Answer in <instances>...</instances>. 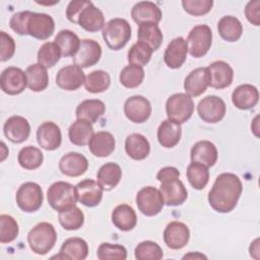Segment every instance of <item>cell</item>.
<instances>
[{"mask_svg":"<svg viewBox=\"0 0 260 260\" xmlns=\"http://www.w3.org/2000/svg\"><path fill=\"white\" fill-rule=\"evenodd\" d=\"M243 191L240 178L233 173H222L216 177L208 193V202L217 212H231L237 205Z\"/></svg>","mask_w":260,"mask_h":260,"instance_id":"cell-1","label":"cell"},{"mask_svg":"<svg viewBox=\"0 0 260 260\" xmlns=\"http://www.w3.org/2000/svg\"><path fill=\"white\" fill-rule=\"evenodd\" d=\"M57 233L53 224L40 222L27 234V243L30 250L38 255H46L55 246Z\"/></svg>","mask_w":260,"mask_h":260,"instance_id":"cell-2","label":"cell"},{"mask_svg":"<svg viewBox=\"0 0 260 260\" xmlns=\"http://www.w3.org/2000/svg\"><path fill=\"white\" fill-rule=\"evenodd\" d=\"M103 38L111 50L118 51L126 46L131 38V26L124 18H113L103 28Z\"/></svg>","mask_w":260,"mask_h":260,"instance_id":"cell-3","label":"cell"},{"mask_svg":"<svg viewBox=\"0 0 260 260\" xmlns=\"http://www.w3.org/2000/svg\"><path fill=\"white\" fill-rule=\"evenodd\" d=\"M47 199L51 207L58 212L74 206L77 201L75 186L63 181L55 182L48 189Z\"/></svg>","mask_w":260,"mask_h":260,"instance_id":"cell-4","label":"cell"},{"mask_svg":"<svg viewBox=\"0 0 260 260\" xmlns=\"http://www.w3.org/2000/svg\"><path fill=\"white\" fill-rule=\"evenodd\" d=\"M168 119L178 124L187 122L194 112V102L187 93L172 94L166 103Z\"/></svg>","mask_w":260,"mask_h":260,"instance_id":"cell-5","label":"cell"},{"mask_svg":"<svg viewBox=\"0 0 260 260\" xmlns=\"http://www.w3.org/2000/svg\"><path fill=\"white\" fill-rule=\"evenodd\" d=\"M187 47L191 56L195 58L203 57L212 44V31L206 24L194 26L187 37Z\"/></svg>","mask_w":260,"mask_h":260,"instance_id":"cell-6","label":"cell"},{"mask_svg":"<svg viewBox=\"0 0 260 260\" xmlns=\"http://www.w3.org/2000/svg\"><path fill=\"white\" fill-rule=\"evenodd\" d=\"M16 203L25 212L37 211L43 203V190L41 186L34 182L22 184L16 192Z\"/></svg>","mask_w":260,"mask_h":260,"instance_id":"cell-7","label":"cell"},{"mask_svg":"<svg viewBox=\"0 0 260 260\" xmlns=\"http://www.w3.org/2000/svg\"><path fill=\"white\" fill-rule=\"evenodd\" d=\"M136 204L141 213L146 216H154L161 211L165 202L158 189L147 186L138 191Z\"/></svg>","mask_w":260,"mask_h":260,"instance_id":"cell-8","label":"cell"},{"mask_svg":"<svg viewBox=\"0 0 260 260\" xmlns=\"http://www.w3.org/2000/svg\"><path fill=\"white\" fill-rule=\"evenodd\" d=\"M226 106L222 99L216 95H207L197 106L199 117L206 123H217L223 119Z\"/></svg>","mask_w":260,"mask_h":260,"instance_id":"cell-9","label":"cell"},{"mask_svg":"<svg viewBox=\"0 0 260 260\" xmlns=\"http://www.w3.org/2000/svg\"><path fill=\"white\" fill-rule=\"evenodd\" d=\"M160 182L159 191L164 198L165 204L169 206L181 205L188 197V192L179 177L164 179Z\"/></svg>","mask_w":260,"mask_h":260,"instance_id":"cell-10","label":"cell"},{"mask_svg":"<svg viewBox=\"0 0 260 260\" xmlns=\"http://www.w3.org/2000/svg\"><path fill=\"white\" fill-rule=\"evenodd\" d=\"M1 89L11 95L21 93L27 86L26 74L23 70L17 67L5 68L1 73L0 78Z\"/></svg>","mask_w":260,"mask_h":260,"instance_id":"cell-11","label":"cell"},{"mask_svg":"<svg viewBox=\"0 0 260 260\" xmlns=\"http://www.w3.org/2000/svg\"><path fill=\"white\" fill-rule=\"evenodd\" d=\"M54 29L55 22L51 15L31 12L26 25L27 35L38 40H47L53 35Z\"/></svg>","mask_w":260,"mask_h":260,"instance_id":"cell-12","label":"cell"},{"mask_svg":"<svg viewBox=\"0 0 260 260\" xmlns=\"http://www.w3.org/2000/svg\"><path fill=\"white\" fill-rule=\"evenodd\" d=\"M125 116L133 123L145 122L151 114L149 101L142 95H133L126 100L124 104Z\"/></svg>","mask_w":260,"mask_h":260,"instance_id":"cell-13","label":"cell"},{"mask_svg":"<svg viewBox=\"0 0 260 260\" xmlns=\"http://www.w3.org/2000/svg\"><path fill=\"white\" fill-rule=\"evenodd\" d=\"M102 56L101 45L90 39H84L80 42V47L73 57L74 64L80 68H87L96 64Z\"/></svg>","mask_w":260,"mask_h":260,"instance_id":"cell-14","label":"cell"},{"mask_svg":"<svg viewBox=\"0 0 260 260\" xmlns=\"http://www.w3.org/2000/svg\"><path fill=\"white\" fill-rule=\"evenodd\" d=\"M189 239V228L181 221H171L164 231L165 244L173 250L184 248L188 244Z\"/></svg>","mask_w":260,"mask_h":260,"instance_id":"cell-15","label":"cell"},{"mask_svg":"<svg viewBox=\"0 0 260 260\" xmlns=\"http://www.w3.org/2000/svg\"><path fill=\"white\" fill-rule=\"evenodd\" d=\"M85 75L77 65H67L62 67L56 75V84L64 90H76L84 84Z\"/></svg>","mask_w":260,"mask_h":260,"instance_id":"cell-16","label":"cell"},{"mask_svg":"<svg viewBox=\"0 0 260 260\" xmlns=\"http://www.w3.org/2000/svg\"><path fill=\"white\" fill-rule=\"evenodd\" d=\"M77 200L87 207H94L100 204L103 198V188L101 185L91 179H86L79 182L76 186Z\"/></svg>","mask_w":260,"mask_h":260,"instance_id":"cell-17","label":"cell"},{"mask_svg":"<svg viewBox=\"0 0 260 260\" xmlns=\"http://www.w3.org/2000/svg\"><path fill=\"white\" fill-rule=\"evenodd\" d=\"M37 141L39 145L46 150L57 149L62 142L59 126L51 121L41 124L37 130Z\"/></svg>","mask_w":260,"mask_h":260,"instance_id":"cell-18","label":"cell"},{"mask_svg":"<svg viewBox=\"0 0 260 260\" xmlns=\"http://www.w3.org/2000/svg\"><path fill=\"white\" fill-rule=\"evenodd\" d=\"M207 69L210 77L209 86L216 89H221L232 84L234 70L226 62L221 60L214 61L207 67Z\"/></svg>","mask_w":260,"mask_h":260,"instance_id":"cell-19","label":"cell"},{"mask_svg":"<svg viewBox=\"0 0 260 260\" xmlns=\"http://www.w3.org/2000/svg\"><path fill=\"white\" fill-rule=\"evenodd\" d=\"M4 135L13 143H21L25 141L30 133L28 121L21 116H11L3 126Z\"/></svg>","mask_w":260,"mask_h":260,"instance_id":"cell-20","label":"cell"},{"mask_svg":"<svg viewBox=\"0 0 260 260\" xmlns=\"http://www.w3.org/2000/svg\"><path fill=\"white\" fill-rule=\"evenodd\" d=\"M209 72L207 67H198L192 70L185 78L184 88L188 95L198 96L209 86Z\"/></svg>","mask_w":260,"mask_h":260,"instance_id":"cell-21","label":"cell"},{"mask_svg":"<svg viewBox=\"0 0 260 260\" xmlns=\"http://www.w3.org/2000/svg\"><path fill=\"white\" fill-rule=\"evenodd\" d=\"M88 169L87 158L78 152H68L59 161L60 172L68 177H79Z\"/></svg>","mask_w":260,"mask_h":260,"instance_id":"cell-22","label":"cell"},{"mask_svg":"<svg viewBox=\"0 0 260 260\" xmlns=\"http://www.w3.org/2000/svg\"><path fill=\"white\" fill-rule=\"evenodd\" d=\"M187 52L186 41L182 37H178L169 43L164 54V61L171 69L180 68L186 60Z\"/></svg>","mask_w":260,"mask_h":260,"instance_id":"cell-23","label":"cell"},{"mask_svg":"<svg viewBox=\"0 0 260 260\" xmlns=\"http://www.w3.org/2000/svg\"><path fill=\"white\" fill-rule=\"evenodd\" d=\"M131 16L133 20L138 23H145V22H152L157 24L161 19V10L160 8L150 1H141L136 3L132 10Z\"/></svg>","mask_w":260,"mask_h":260,"instance_id":"cell-24","label":"cell"},{"mask_svg":"<svg viewBox=\"0 0 260 260\" xmlns=\"http://www.w3.org/2000/svg\"><path fill=\"white\" fill-rule=\"evenodd\" d=\"M88 255L87 243L81 238H69L62 244L60 252L53 258L68 260H83Z\"/></svg>","mask_w":260,"mask_h":260,"instance_id":"cell-25","label":"cell"},{"mask_svg":"<svg viewBox=\"0 0 260 260\" xmlns=\"http://www.w3.org/2000/svg\"><path fill=\"white\" fill-rule=\"evenodd\" d=\"M77 24L89 32H95L105 26V16L101 9L95 7L92 2L87 5L79 14Z\"/></svg>","mask_w":260,"mask_h":260,"instance_id":"cell-26","label":"cell"},{"mask_svg":"<svg viewBox=\"0 0 260 260\" xmlns=\"http://www.w3.org/2000/svg\"><path fill=\"white\" fill-rule=\"evenodd\" d=\"M259 101V91L252 84L239 85L232 94V102L240 110H249L257 105Z\"/></svg>","mask_w":260,"mask_h":260,"instance_id":"cell-27","label":"cell"},{"mask_svg":"<svg viewBox=\"0 0 260 260\" xmlns=\"http://www.w3.org/2000/svg\"><path fill=\"white\" fill-rule=\"evenodd\" d=\"M116 141L112 133L108 131H99L94 133L88 142L90 152L98 157L109 156L115 149Z\"/></svg>","mask_w":260,"mask_h":260,"instance_id":"cell-28","label":"cell"},{"mask_svg":"<svg viewBox=\"0 0 260 260\" xmlns=\"http://www.w3.org/2000/svg\"><path fill=\"white\" fill-rule=\"evenodd\" d=\"M217 156L216 146L208 140H200L196 142L191 149V160L200 162L207 168L215 165Z\"/></svg>","mask_w":260,"mask_h":260,"instance_id":"cell-29","label":"cell"},{"mask_svg":"<svg viewBox=\"0 0 260 260\" xmlns=\"http://www.w3.org/2000/svg\"><path fill=\"white\" fill-rule=\"evenodd\" d=\"M181 125L169 119L162 121L157 129V140L159 144L166 148L176 146L181 139Z\"/></svg>","mask_w":260,"mask_h":260,"instance_id":"cell-30","label":"cell"},{"mask_svg":"<svg viewBox=\"0 0 260 260\" xmlns=\"http://www.w3.org/2000/svg\"><path fill=\"white\" fill-rule=\"evenodd\" d=\"M126 153L135 160H141L148 156L150 145L145 136L139 133H133L127 136L125 140Z\"/></svg>","mask_w":260,"mask_h":260,"instance_id":"cell-31","label":"cell"},{"mask_svg":"<svg viewBox=\"0 0 260 260\" xmlns=\"http://www.w3.org/2000/svg\"><path fill=\"white\" fill-rule=\"evenodd\" d=\"M112 222L120 231L129 232L135 228L137 216L130 205L120 204L112 212Z\"/></svg>","mask_w":260,"mask_h":260,"instance_id":"cell-32","label":"cell"},{"mask_svg":"<svg viewBox=\"0 0 260 260\" xmlns=\"http://www.w3.org/2000/svg\"><path fill=\"white\" fill-rule=\"evenodd\" d=\"M106 106L101 100H85L81 102L75 111L77 119L95 123L105 113Z\"/></svg>","mask_w":260,"mask_h":260,"instance_id":"cell-33","label":"cell"},{"mask_svg":"<svg viewBox=\"0 0 260 260\" xmlns=\"http://www.w3.org/2000/svg\"><path fill=\"white\" fill-rule=\"evenodd\" d=\"M122 178V170L119 165L115 162H107L103 165L98 171L96 179L103 190L110 191L114 189Z\"/></svg>","mask_w":260,"mask_h":260,"instance_id":"cell-34","label":"cell"},{"mask_svg":"<svg viewBox=\"0 0 260 260\" xmlns=\"http://www.w3.org/2000/svg\"><path fill=\"white\" fill-rule=\"evenodd\" d=\"M94 132L91 123L80 119L73 122L68 129V137L70 142L77 146L88 144Z\"/></svg>","mask_w":260,"mask_h":260,"instance_id":"cell-35","label":"cell"},{"mask_svg":"<svg viewBox=\"0 0 260 260\" xmlns=\"http://www.w3.org/2000/svg\"><path fill=\"white\" fill-rule=\"evenodd\" d=\"M217 30L224 41L236 42L243 34V25L237 17L225 15L219 19L217 23Z\"/></svg>","mask_w":260,"mask_h":260,"instance_id":"cell-36","label":"cell"},{"mask_svg":"<svg viewBox=\"0 0 260 260\" xmlns=\"http://www.w3.org/2000/svg\"><path fill=\"white\" fill-rule=\"evenodd\" d=\"M138 41L150 47L152 51H156L162 43V32L157 24L152 22H145L139 24L137 32Z\"/></svg>","mask_w":260,"mask_h":260,"instance_id":"cell-37","label":"cell"},{"mask_svg":"<svg viewBox=\"0 0 260 260\" xmlns=\"http://www.w3.org/2000/svg\"><path fill=\"white\" fill-rule=\"evenodd\" d=\"M27 87L32 91H42L47 88L49 83V76L47 68L43 65L37 63L29 65L26 70Z\"/></svg>","mask_w":260,"mask_h":260,"instance_id":"cell-38","label":"cell"},{"mask_svg":"<svg viewBox=\"0 0 260 260\" xmlns=\"http://www.w3.org/2000/svg\"><path fill=\"white\" fill-rule=\"evenodd\" d=\"M54 42L61 50L63 57H74L80 47V40L76 34L69 29L60 30Z\"/></svg>","mask_w":260,"mask_h":260,"instance_id":"cell-39","label":"cell"},{"mask_svg":"<svg viewBox=\"0 0 260 260\" xmlns=\"http://www.w3.org/2000/svg\"><path fill=\"white\" fill-rule=\"evenodd\" d=\"M186 175L189 183L196 190H202L207 185L209 180L208 168L196 161H192L188 166Z\"/></svg>","mask_w":260,"mask_h":260,"instance_id":"cell-40","label":"cell"},{"mask_svg":"<svg viewBox=\"0 0 260 260\" xmlns=\"http://www.w3.org/2000/svg\"><path fill=\"white\" fill-rule=\"evenodd\" d=\"M111 84V77L104 70H94L85 76L84 87L91 93H99L107 90Z\"/></svg>","mask_w":260,"mask_h":260,"instance_id":"cell-41","label":"cell"},{"mask_svg":"<svg viewBox=\"0 0 260 260\" xmlns=\"http://www.w3.org/2000/svg\"><path fill=\"white\" fill-rule=\"evenodd\" d=\"M58 218L60 224L67 231L78 230L83 225L84 222L83 212L75 205L60 211Z\"/></svg>","mask_w":260,"mask_h":260,"instance_id":"cell-42","label":"cell"},{"mask_svg":"<svg viewBox=\"0 0 260 260\" xmlns=\"http://www.w3.org/2000/svg\"><path fill=\"white\" fill-rule=\"evenodd\" d=\"M18 164L25 170H36L42 166L44 155L41 149L35 146H25L18 152Z\"/></svg>","mask_w":260,"mask_h":260,"instance_id":"cell-43","label":"cell"},{"mask_svg":"<svg viewBox=\"0 0 260 260\" xmlns=\"http://www.w3.org/2000/svg\"><path fill=\"white\" fill-rule=\"evenodd\" d=\"M62 54L55 42H46L38 52V63L45 68H51L57 64Z\"/></svg>","mask_w":260,"mask_h":260,"instance_id":"cell-44","label":"cell"},{"mask_svg":"<svg viewBox=\"0 0 260 260\" xmlns=\"http://www.w3.org/2000/svg\"><path fill=\"white\" fill-rule=\"evenodd\" d=\"M144 78V70L141 66L129 64L120 72V82L127 88L139 86Z\"/></svg>","mask_w":260,"mask_h":260,"instance_id":"cell-45","label":"cell"},{"mask_svg":"<svg viewBox=\"0 0 260 260\" xmlns=\"http://www.w3.org/2000/svg\"><path fill=\"white\" fill-rule=\"evenodd\" d=\"M152 52L148 45L137 41L128 51V62L143 67L149 62Z\"/></svg>","mask_w":260,"mask_h":260,"instance_id":"cell-46","label":"cell"},{"mask_svg":"<svg viewBox=\"0 0 260 260\" xmlns=\"http://www.w3.org/2000/svg\"><path fill=\"white\" fill-rule=\"evenodd\" d=\"M19 228L17 221L8 214L0 215V242L2 244L14 241L18 236Z\"/></svg>","mask_w":260,"mask_h":260,"instance_id":"cell-47","label":"cell"},{"mask_svg":"<svg viewBox=\"0 0 260 260\" xmlns=\"http://www.w3.org/2000/svg\"><path fill=\"white\" fill-rule=\"evenodd\" d=\"M162 256L161 248L152 241L141 242L135 248V258L138 260H160Z\"/></svg>","mask_w":260,"mask_h":260,"instance_id":"cell-48","label":"cell"},{"mask_svg":"<svg viewBox=\"0 0 260 260\" xmlns=\"http://www.w3.org/2000/svg\"><path fill=\"white\" fill-rule=\"evenodd\" d=\"M96 255L100 260H125L127 258V250L122 245L102 243Z\"/></svg>","mask_w":260,"mask_h":260,"instance_id":"cell-49","label":"cell"},{"mask_svg":"<svg viewBox=\"0 0 260 260\" xmlns=\"http://www.w3.org/2000/svg\"><path fill=\"white\" fill-rule=\"evenodd\" d=\"M213 5L212 0H183L184 10L194 16H200L208 13Z\"/></svg>","mask_w":260,"mask_h":260,"instance_id":"cell-50","label":"cell"},{"mask_svg":"<svg viewBox=\"0 0 260 260\" xmlns=\"http://www.w3.org/2000/svg\"><path fill=\"white\" fill-rule=\"evenodd\" d=\"M30 14H31V11H28V10L14 13L11 16L9 21V25L11 29L20 36L27 35L26 25H27V21Z\"/></svg>","mask_w":260,"mask_h":260,"instance_id":"cell-51","label":"cell"},{"mask_svg":"<svg viewBox=\"0 0 260 260\" xmlns=\"http://www.w3.org/2000/svg\"><path fill=\"white\" fill-rule=\"evenodd\" d=\"M0 61L9 60L15 52L14 40L5 31H0Z\"/></svg>","mask_w":260,"mask_h":260,"instance_id":"cell-52","label":"cell"},{"mask_svg":"<svg viewBox=\"0 0 260 260\" xmlns=\"http://www.w3.org/2000/svg\"><path fill=\"white\" fill-rule=\"evenodd\" d=\"M90 3H91L90 1H86V0L70 1L67 6V9H66V16H67L68 20L73 23H77V18L79 16V14Z\"/></svg>","mask_w":260,"mask_h":260,"instance_id":"cell-53","label":"cell"},{"mask_svg":"<svg viewBox=\"0 0 260 260\" xmlns=\"http://www.w3.org/2000/svg\"><path fill=\"white\" fill-rule=\"evenodd\" d=\"M245 15L249 22L256 26L260 25V1H249L245 8Z\"/></svg>","mask_w":260,"mask_h":260,"instance_id":"cell-54","label":"cell"},{"mask_svg":"<svg viewBox=\"0 0 260 260\" xmlns=\"http://www.w3.org/2000/svg\"><path fill=\"white\" fill-rule=\"evenodd\" d=\"M250 255L255 259H259V239H255L250 245Z\"/></svg>","mask_w":260,"mask_h":260,"instance_id":"cell-55","label":"cell"},{"mask_svg":"<svg viewBox=\"0 0 260 260\" xmlns=\"http://www.w3.org/2000/svg\"><path fill=\"white\" fill-rule=\"evenodd\" d=\"M190 258H195V259H206L207 257L206 256H204L203 254H201V253H198V252H196V253H193V252H191V253H189V254H186L185 256H183V259H190Z\"/></svg>","mask_w":260,"mask_h":260,"instance_id":"cell-56","label":"cell"},{"mask_svg":"<svg viewBox=\"0 0 260 260\" xmlns=\"http://www.w3.org/2000/svg\"><path fill=\"white\" fill-rule=\"evenodd\" d=\"M8 148L6 147L5 143L4 142H1V157H0V160L3 161L5 159V157L8 155Z\"/></svg>","mask_w":260,"mask_h":260,"instance_id":"cell-57","label":"cell"},{"mask_svg":"<svg viewBox=\"0 0 260 260\" xmlns=\"http://www.w3.org/2000/svg\"><path fill=\"white\" fill-rule=\"evenodd\" d=\"M258 119H259V116H256L255 119H254L253 122H252V123L255 125V127H252V130H253L254 134H255L257 137H259V134H258V130H259V128H258Z\"/></svg>","mask_w":260,"mask_h":260,"instance_id":"cell-58","label":"cell"}]
</instances>
